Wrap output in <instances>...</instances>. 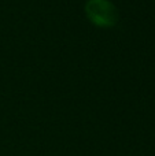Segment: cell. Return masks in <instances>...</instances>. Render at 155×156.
<instances>
[{
    "label": "cell",
    "mask_w": 155,
    "mask_h": 156,
    "mask_svg": "<svg viewBox=\"0 0 155 156\" xmlns=\"http://www.w3.org/2000/svg\"><path fill=\"white\" fill-rule=\"evenodd\" d=\"M87 15L99 26H113L118 21V10L110 0H87Z\"/></svg>",
    "instance_id": "obj_1"
}]
</instances>
